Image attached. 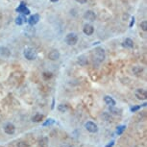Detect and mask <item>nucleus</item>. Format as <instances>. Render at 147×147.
<instances>
[{"instance_id": "1", "label": "nucleus", "mask_w": 147, "mask_h": 147, "mask_svg": "<svg viewBox=\"0 0 147 147\" xmlns=\"http://www.w3.org/2000/svg\"><path fill=\"white\" fill-rule=\"evenodd\" d=\"M105 57H106V55H105V51H104L103 48L98 47L94 50V62L100 64L105 60Z\"/></svg>"}, {"instance_id": "2", "label": "nucleus", "mask_w": 147, "mask_h": 147, "mask_svg": "<svg viewBox=\"0 0 147 147\" xmlns=\"http://www.w3.org/2000/svg\"><path fill=\"white\" fill-rule=\"evenodd\" d=\"M23 55L27 60L29 61H33L37 58V52L35 51V49H33L31 47H26L23 51Z\"/></svg>"}, {"instance_id": "3", "label": "nucleus", "mask_w": 147, "mask_h": 147, "mask_svg": "<svg viewBox=\"0 0 147 147\" xmlns=\"http://www.w3.org/2000/svg\"><path fill=\"white\" fill-rule=\"evenodd\" d=\"M65 41L68 45H75L78 42V37L76 34L74 33H69L68 35H66L65 38Z\"/></svg>"}, {"instance_id": "4", "label": "nucleus", "mask_w": 147, "mask_h": 147, "mask_svg": "<svg viewBox=\"0 0 147 147\" xmlns=\"http://www.w3.org/2000/svg\"><path fill=\"white\" fill-rule=\"evenodd\" d=\"M135 95L138 100H146L147 98V92L143 88H138L135 92Z\"/></svg>"}, {"instance_id": "5", "label": "nucleus", "mask_w": 147, "mask_h": 147, "mask_svg": "<svg viewBox=\"0 0 147 147\" xmlns=\"http://www.w3.org/2000/svg\"><path fill=\"white\" fill-rule=\"evenodd\" d=\"M85 128L88 130L89 133H96L98 131V127L94 122L92 121H88L87 123L85 124Z\"/></svg>"}, {"instance_id": "6", "label": "nucleus", "mask_w": 147, "mask_h": 147, "mask_svg": "<svg viewBox=\"0 0 147 147\" xmlns=\"http://www.w3.org/2000/svg\"><path fill=\"white\" fill-rule=\"evenodd\" d=\"M4 131L6 133L7 135H13V134H15V125L11 122L9 123H7L5 126H4Z\"/></svg>"}, {"instance_id": "7", "label": "nucleus", "mask_w": 147, "mask_h": 147, "mask_svg": "<svg viewBox=\"0 0 147 147\" xmlns=\"http://www.w3.org/2000/svg\"><path fill=\"white\" fill-rule=\"evenodd\" d=\"M16 12L20 13V14H22V15H29V14H30V10L27 8L26 5H25L23 2H21L20 5H19L18 8H16Z\"/></svg>"}, {"instance_id": "8", "label": "nucleus", "mask_w": 147, "mask_h": 147, "mask_svg": "<svg viewBox=\"0 0 147 147\" xmlns=\"http://www.w3.org/2000/svg\"><path fill=\"white\" fill-rule=\"evenodd\" d=\"M84 18H85L86 20L92 22V21H95V19H96V15L92 11H87L85 13V15H84Z\"/></svg>"}, {"instance_id": "9", "label": "nucleus", "mask_w": 147, "mask_h": 147, "mask_svg": "<svg viewBox=\"0 0 147 147\" xmlns=\"http://www.w3.org/2000/svg\"><path fill=\"white\" fill-rule=\"evenodd\" d=\"M60 56H61V54L60 52L57 49H53V50H51L48 54V58L49 60L51 61H57V60L60 59Z\"/></svg>"}, {"instance_id": "10", "label": "nucleus", "mask_w": 147, "mask_h": 147, "mask_svg": "<svg viewBox=\"0 0 147 147\" xmlns=\"http://www.w3.org/2000/svg\"><path fill=\"white\" fill-rule=\"evenodd\" d=\"M0 56L4 58H9L11 56V51L6 46H0Z\"/></svg>"}, {"instance_id": "11", "label": "nucleus", "mask_w": 147, "mask_h": 147, "mask_svg": "<svg viewBox=\"0 0 147 147\" xmlns=\"http://www.w3.org/2000/svg\"><path fill=\"white\" fill-rule=\"evenodd\" d=\"M83 31H84V33H85L87 36H91L93 34L94 32V28L92 25H91V24H85V26H84V29H83Z\"/></svg>"}, {"instance_id": "12", "label": "nucleus", "mask_w": 147, "mask_h": 147, "mask_svg": "<svg viewBox=\"0 0 147 147\" xmlns=\"http://www.w3.org/2000/svg\"><path fill=\"white\" fill-rule=\"evenodd\" d=\"M28 23L30 25H36V24L38 23V21H39V15L38 14H35V15H31L29 18H28Z\"/></svg>"}, {"instance_id": "13", "label": "nucleus", "mask_w": 147, "mask_h": 147, "mask_svg": "<svg viewBox=\"0 0 147 147\" xmlns=\"http://www.w3.org/2000/svg\"><path fill=\"white\" fill-rule=\"evenodd\" d=\"M78 64H79L81 66H86V65L88 64V61L87 59V57L85 55H81V56L78 57Z\"/></svg>"}, {"instance_id": "14", "label": "nucleus", "mask_w": 147, "mask_h": 147, "mask_svg": "<svg viewBox=\"0 0 147 147\" xmlns=\"http://www.w3.org/2000/svg\"><path fill=\"white\" fill-rule=\"evenodd\" d=\"M104 101H105V103H106L107 105H109V106H111V107L115 106V101L112 99V97L107 95V96L104 97Z\"/></svg>"}, {"instance_id": "15", "label": "nucleus", "mask_w": 147, "mask_h": 147, "mask_svg": "<svg viewBox=\"0 0 147 147\" xmlns=\"http://www.w3.org/2000/svg\"><path fill=\"white\" fill-rule=\"evenodd\" d=\"M122 45H123L124 47H126V48H133V47H134V41H133L131 38H126V39L123 41Z\"/></svg>"}, {"instance_id": "16", "label": "nucleus", "mask_w": 147, "mask_h": 147, "mask_svg": "<svg viewBox=\"0 0 147 147\" xmlns=\"http://www.w3.org/2000/svg\"><path fill=\"white\" fill-rule=\"evenodd\" d=\"M32 120L34 121V122H41V121L43 120V115L38 112V114H36L32 117Z\"/></svg>"}, {"instance_id": "17", "label": "nucleus", "mask_w": 147, "mask_h": 147, "mask_svg": "<svg viewBox=\"0 0 147 147\" xmlns=\"http://www.w3.org/2000/svg\"><path fill=\"white\" fill-rule=\"evenodd\" d=\"M58 111L60 112H63V114H65L68 111V106L67 105H65V104H60L59 106H58Z\"/></svg>"}, {"instance_id": "18", "label": "nucleus", "mask_w": 147, "mask_h": 147, "mask_svg": "<svg viewBox=\"0 0 147 147\" xmlns=\"http://www.w3.org/2000/svg\"><path fill=\"white\" fill-rule=\"evenodd\" d=\"M26 21H27V19L24 18L23 15H19V16H18L16 19H15V23L18 24V25H22V24H24Z\"/></svg>"}, {"instance_id": "19", "label": "nucleus", "mask_w": 147, "mask_h": 147, "mask_svg": "<svg viewBox=\"0 0 147 147\" xmlns=\"http://www.w3.org/2000/svg\"><path fill=\"white\" fill-rule=\"evenodd\" d=\"M47 143H48V138L46 137H43L39 139V146L41 147H46Z\"/></svg>"}, {"instance_id": "20", "label": "nucleus", "mask_w": 147, "mask_h": 147, "mask_svg": "<svg viewBox=\"0 0 147 147\" xmlns=\"http://www.w3.org/2000/svg\"><path fill=\"white\" fill-rule=\"evenodd\" d=\"M142 70H143V69H142V67H140V66H138V65L133 67V72H134V74H135V75H139V74L142 72Z\"/></svg>"}, {"instance_id": "21", "label": "nucleus", "mask_w": 147, "mask_h": 147, "mask_svg": "<svg viewBox=\"0 0 147 147\" xmlns=\"http://www.w3.org/2000/svg\"><path fill=\"white\" fill-rule=\"evenodd\" d=\"M42 77H43L45 80H49L52 78V73H51V72H43Z\"/></svg>"}, {"instance_id": "22", "label": "nucleus", "mask_w": 147, "mask_h": 147, "mask_svg": "<svg viewBox=\"0 0 147 147\" xmlns=\"http://www.w3.org/2000/svg\"><path fill=\"white\" fill-rule=\"evenodd\" d=\"M125 128H126V126H125V125H121V126H118L117 127V134H118V135H121V134L124 132Z\"/></svg>"}, {"instance_id": "23", "label": "nucleus", "mask_w": 147, "mask_h": 147, "mask_svg": "<svg viewBox=\"0 0 147 147\" xmlns=\"http://www.w3.org/2000/svg\"><path fill=\"white\" fill-rule=\"evenodd\" d=\"M140 27H141V29L143 30V31H145V32H146V31H147V21L146 20L142 21V22L140 23Z\"/></svg>"}, {"instance_id": "24", "label": "nucleus", "mask_w": 147, "mask_h": 147, "mask_svg": "<svg viewBox=\"0 0 147 147\" xmlns=\"http://www.w3.org/2000/svg\"><path fill=\"white\" fill-rule=\"evenodd\" d=\"M18 147H30L29 144L24 142V141H19L18 143Z\"/></svg>"}, {"instance_id": "25", "label": "nucleus", "mask_w": 147, "mask_h": 147, "mask_svg": "<svg viewBox=\"0 0 147 147\" xmlns=\"http://www.w3.org/2000/svg\"><path fill=\"white\" fill-rule=\"evenodd\" d=\"M141 107L140 106H135V107H132V108H131V112H137V111H138V110L140 109Z\"/></svg>"}, {"instance_id": "26", "label": "nucleus", "mask_w": 147, "mask_h": 147, "mask_svg": "<svg viewBox=\"0 0 147 147\" xmlns=\"http://www.w3.org/2000/svg\"><path fill=\"white\" fill-rule=\"evenodd\" d=\"M55 123V121L53 120V119H47L46 122H44L43 123V126H46V125H48V124H53Z\"/></svg>"}, {"instance_id": "27", "label": "nucleus", "mask_w": 147, "mask_h": 147, "mask_svg": "<svg viewBox=\"0 0 147 147\" xmlns=\"http://www.w3.org/2000/svg\"><path fill=\"white\" fill-rule=\"evenodd\" d=\"M61 147H73L71 144H69V143H64V144H62L61 145Z\"/></svg>"}, {"instance_id": "28", "label": "nucleus", "mask_w": 147, "mask_h": 147, "mask_svg": "<svg viewBox=\"0 0 147 147\" xmlns=\"http://www.w3.org/2000/svg\"><path fill=\"white\" fill-rule=\"evenodd\" d=\"M114 143H115V141H111V142L107 144L105 147H112V146H114Z\"/></svg>"}, {"instance_id": "29", "label": "nucleus", "mask_w": 147, "mask_h": 147, "mask_svg": "<svg viewBox=\"0 0 147 147\" xmlns=\"http://www.w3.org/2000/svg\"><path fill=\"white\" fill-rule=\"evenodd\" d=\"M135 18L133 16V18H132V21H131V24H130V27H133V25L135 24Z\"/></svg>"}, {"instance_id": "30", "label": "nucleus", "mask_w": 147, "mask_h": 147, "mask_svg": "<svg viewBox=\"0 0 147 147\" xmlns=\"http://www.w3.org/2000/svg\"><path fill=\"white\" fill-rule=\"evenodd\" d=\"M75 1H77V2L80 4H85L86 2H87V0H75Z\"/></svg>"}, {"instance_id": "31", "label": "nucleus", "mask_w": 147, "mask_h": 147, "mask_svg": "<svg viewBox=\"0 0 147 147\" xmlns=\"http://www.w3.org/2000/svg\"><path fill=\"white\" fill-rule=\"evenodd\" d=\"M58 0H51V2H57Z\"/></svg>"}, {"instance_id": "32", "label": "nucleus", "mask_w": 147, "mask_h": 147, "mask_svg": "<svg viewBox=\"0 0 147 147\" xmlns=\"http://www.w3.org/2000/svg\"><path fill=\"white\" fill-rule=\"evenodd\" d=\"M1 147H2V146H1Z\"/></svg>"}]
</instances>
